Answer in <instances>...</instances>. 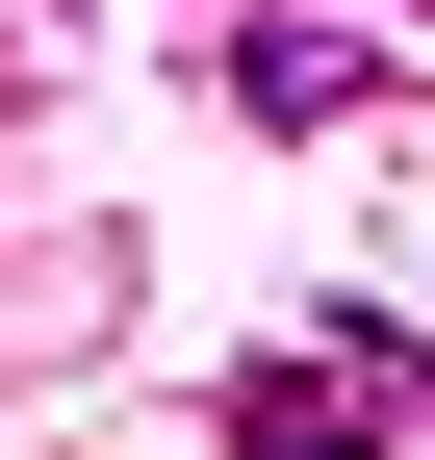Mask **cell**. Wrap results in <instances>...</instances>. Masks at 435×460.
Masks as SVG:
<instances>
[{
  "instance_id": "6da1fadb",
  "label": "cell",
  "mask_w": 435,
  "mask_h": 460,
  "mask_svg": "<svg viewBox=\"0 0 435 460\" xmlns=\"http://www.w3.org/2000/svg\"><path fill=\"white\" fill-rule=\"evenodd\" d=\"M205 102H231V128H359V102H385V51H359L333 0H307V26H282V0H256V26L205 51Z\"/></svg>"
},
{
  "instance_id": "7a4b0ae2",
  "label": "cell",
  "mask_w": 435,
  "mask_h": 460,
  "mask_svg": "<svg viewBox=\"0 0 435 460\" xmlns=\"http://www.w3.org/2000/svg\"><path fill=\"white\" fill-rule=\"evenodd\" d=\"M385 358H231V460H385Z\"/></svg>"
}]
</instances>
